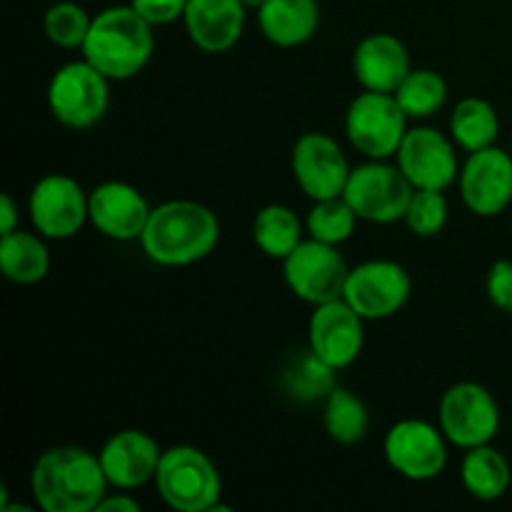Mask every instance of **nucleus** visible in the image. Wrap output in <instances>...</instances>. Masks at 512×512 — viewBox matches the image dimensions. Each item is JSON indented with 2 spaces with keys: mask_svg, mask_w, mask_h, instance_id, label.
<instances>
[{
  "mask_svg": "<svg viewBox=\"0 0 512 512\" xmlns=\"http://www.w3.org/2000/svg\"><path fill=\"white\" fill-rule=\"evenodd\" d=\"M108 485L100 455L73 445L45 450L30 473L33 498L45 512L98 510Z\"/></svg>",
  "mask_w": 512,
  "mask_h": 512,
  "instance_id": "1",
  "label": "nucleus"
},
{
  "mask_svg": "<svg viewBox=\"0 0 512 512\" xmlns=\"http://www.w3.org/2000/svg\"><path fill=\"white\" fill-rule=\"evenodd\" d=\"M220 240V223L205 205L193 200H170L150 213L140 238L153 263L180 268L208 258Z\"/></svg>",
  "mask_w": 512,
  "mask_h": 512,
  "instance_id": "2",
  "label": "nucleus"
},
{
  "mask_svg": "<svg viewBox=\"0 0 512 512\" xmlns=\"http://www.w3.org/2000/svg\"><path fill=\"white\" fill-rule=\"evenodd\" d=\"M153 48V25L133 5H118L93 18L83 55L105 78L128 80L148 65Z\"/></svg>",
  "mask_w": 512,
  "mask_h": 512,
  "instance_id": "3",
  "label": "nucleus"
},
{
  "mask_svg": "<svg viewBox=\"0 0 512 512\" xmlns=\"http://www.w3.org/2000/svg\"><path fill=\"white\" fill-rule=\"evenodd\" d=\"M155 488L173 510H228L225 505H218L220 490H223L218 468L203 450L190 448V445L163 450L158 470H155Z\"/></svg>",
  "mask_w": 512,
  "mask_h": 512,
  "instance_id": "4",
  "label": "nucleus"
},
{
  "mask_svg": "<svg viewBox=\"0 0 512 512\" xmlns=\"http://www.w3.org/2000/svg\"><path fill=\"white\" fill-rule=\"evenodd\" d=\"M413 193L415 185L405 178L400 165L393 168L383 160H373V163L350 170L343 198L360 220L385 225L405 218Z\"/></svg>",
  "mask_w": 512,
  "mask_h": 512,
  "instance_id": "5",
  "label": "nucleus"
},
{
  "mask_svg": "<svg viewBox=\"0 0 512 512\" xmlns=\"http://www.w3.org/2000/svg\"><path fill=\"white\" fill-rule=\"evenodd\" d=\"M108 80L98 68L83 63H68L55 70L48 85V105L55 120L75 130L93 128L110 105Z\"/></svg>",
  "mask_w": 512,
  "mask_h": 512,
  "instance_id": "6",
  "label": "nucleus"
},
{
  "mask_svg": "<svg viewBox=\"0 0 512 512\" xmlns=\"http://www.w3.org/2000/svg\"><path fill=\"white\" fill-rule=\"evenodd\" d=\"M405 120L408 115L393 93L368 90L350 103L345 115V133L355 150L368 155L370 160H385L398 153L408 133Z\"/></svg>",
  "mask_w": 512,
  "mask_h": 512,
  "instance_id": "7",
  "label": "nucleus"
},
{
  "mask_svg": "<svg viewBox=\"0 0 512 512\" xmlns=\"http://www.w3.org/2000/svg\"><path fill=\"white\" fill-rule=\"evenodd\" d=\"M283 273L288 288L300 300L310 305H323L343 298L350 268L335 245L310 238L303 240L283 260Z\"/></svg>",
  "mask_w": 512,
  "mask_h": 512,
  "instance_id": "8",
  "label": "nucleus"
},
{
  "mask_svg": "<svg viewBox=\"0 0 512 512\" xmlns=\"http://www.w3.org/2000/svg\"><path fill=\"white\" fill-rule=\"evenodd\" d=\"M440 430L458 448L488 445L500 430V408L488 388L458 383L440 400Z\"/></svg>",
  "mask_w": 512,
  "mask_h": 512,
  "instance_id": "9",
  "label": "nucleus"
},
{
  "mask_svg": "<svg viewBox=\"0 0 512 512\" xmlns=\"http://www.w3.org/2000/svg\"><path fill=\"white\" fill-rule=\"evenodd\" d=\"M410 275L393 260H368L350 268L343 300L363 320H383L400 313L410 298Z\"/></svg>",
  "mask_w": 512,
  "mask_h": 512,
  "instance_id": "10",
  "label": "nucleus"
},
{
  "mask_svg": "<svg viewBox=\"0 0 512 512\" xmlns=\"http://www.w3.org/2000/svg\"><path fill=\"white\" fill-rule=\"evenodd\" d=\"M30 218L43 238L65 240L80 233L85 220H90L88 195L78 180L68 175H45L35 183L28 200Z\"/></svg>",
  "mask_w": 512,
  "mask_h": 512,
  "instance_id": "11",
  "label": "nucleus"
},
{
  "mask_svg": "<svg viewBox=\"0 0 512 512\" xmlns=\"http://www.w3.org/2000/svg\"><path fill=\"white\" fill-rule=\"evenodd\" d=\"M385 458L403 478L433 480L448 465L445 435L425 420H400L385 435Z\"/></svg>",
  "mask_w": 512,
  "mask_h": 512,
  "instance_id": "12",
  "label": "nucleus"
},
{
  "mask_svg": "<svg viewBox=\"0 0 512 512\" xmlns=\"http://www.w3.org/2000/svg\"><path fill=\"white\" fill-rule=\"evenodd\" d=\"M465 205L480 218L500 215L512 203V158L503 148L475 150L460 170Z\"/></svg>",
  "mask_w": 512,
  "mask_h": 512,
  "instance_id": "13",
  "label": "nucleus"
},
{
  "mask_svg": "<svg viewBox=\"0 0 512 512\" xmlns=\"http://www.w3.org/2000/svg\"><path fill=\"white\" fill-rule=\"evenodd\" d=\"M365 320L345 303L343 298L333 303L315 305L310 318L308 343L320 360L335 370H343L360 358L365 345Z\"/></svg>",
  "mask_w": 512,
  "mask_h": 512,
  "instance_id": "14",
  "label": "nucleus"
},
{
  "mask_svg": "<svg viewBox=\"0 0 512 512\" xmlns=\"http://www.w3.org/2000/svg\"><path fill=\"white\" fill-rule=\"evenodd\" d=\"M293 175L313 200L343 195L350 178L348 158L325 133H308L293 148Z\"/></svg>",
  "mask_w": 512,
  "mask_h": 512,
  "instance_id": "15",
  "label": "nucleus"
},
{
  "mask_svg": "<svg viewBox=\"0 0 512 512\" xmlns=\"http://www.w3.org/2000/svg\"><path fill=\"white\" fill-rule=\"evenodd\" d=\"M398 165L415 188L445 190L458 178V155L440 130L413 128L398 148Z\"/></svg>",
  "mask_w": 512,
  "mask_h": 512,
  "instance_id": "16",
  "label": "nucleus"
},
{
  "mask_svg": "<svg viewBox=\"0 0 512 512\" xmlns=\"http://www.w3.org/2000/svg\"><path fill=\"white\" fill-rule=\"evenodd\" d=\"M88 203L90 223H93L105 238L120 240V243L143 238L145 225H148L150 213H153L148 200H145L133 185L118 183V180L98 185V188L88 195Z\"/></svg>",
  "mask_w": 512,
  "mask_h": 512,
  "instance_id": "17",
  "label": "nucleus"
},
{
  "mask_svg": "<svg viewBox=\"0 0 512 512\" xmlns=\"http://www.w3.org/2000/svg\"><path fill=\"white\" fill-rule=\"evenodd\" d=\"M160 448L148 433L140 430H120L100 450L105 478L113 488L133 490L155 480L160 463Z\"/></svg>",
  "mask_w": 512,
  "mask_h": 512,
  "instance_id": "18",
  "label": "nucleus"
},
{
  "mask_svg": "<svg viewBox=\"0 0 512 512\" xmlns=\"http://www.w3.org/2000/svg\"><path fill=\"white\" fill-rule=\"evenodd\" d=\"M183 20L200 50L225 53L243 35L245 5L240 0H188Z\"/></svg>",
  "mask_w": 512,
  "mask_h": 512,
  "instance_id": "19",
  "label": "nucleus"
},
{
  "mask_svg": "<svg viewBox=\"0 0 512 512\" xmlns=\"http://www.w3.org/2000/svg\"><path fill=\"white\" fill-rule=\"evenodd\" d=\"M353 70L365 90L395 93L413 68H410L408 48L395 35L375 33L360 40L355 48Z\"/></svg>",
  "mask_w": 512,
  "mask_h": 512,
  "instance_id": "20",
  "label": "nucleus"
},
{
  "mask_svg": "<svg viewBox=\"0 0 512 512\" xmlns=\"http://www.w3.org/2000/svg\"><path fill=\"white\" fill-rule=\"evenodd\" d=\"M258 23L265 38L278 48L303 45L320 25L318 0H268L258 10Z\"/></svg>",
  "mask_w": 512,
  "mask_h": 512,
  "instance_id": "21",
  "label": "nucleus"
},
{
  "mask_svg": "<svg viewBox=\"0 0 512 512\" xmlns=\"http://www.w3.org/2000/svg\"><path fill=\"white\" fill-rule=\"evenodd\" d=\"M463 485L473 498L483 503L500 500L510 488V463L500 450L488 445L470 448L463 458Z\"/></svg>",
  "mask_w": 512,
  "mask_h": 512,
  "instance_id": "22",
  "label": "nucleus"
},
{
  "mask_svg": "<svg viewBox=\"0 0 512 512\" xmlns=\"http://www.w3.org/2000/svg\"><path fill=\"white\" fill-rule=\"evenodd\" d=\"M0 268H3L5 278L13 283H40L50 270L48 248L38 235L13 230L0 240Z\"/></svg>",
  "mask_w": 512,
  "mask_h": 512,
  "instance_id": "23",
  "label": "nucleus"
},
{
  "mask_svg": "<svg viewBox=\"0 0 512 512\" xmlns=\"http://www.w3.org/2000/svg\"><path fill=\"white\" fill-rule=\"evenodd\" d=\"M335 373L338 370L330 368L325 360H320L308 348L288 360L283 370V388L298 403H318V400H325L338 388L335 385Z\"/></svg>",
  "mask_w": 512,
  "mask_h": 512,
  "instance_id": "24",
  "label": "nucleus"
},
{
  "mask_svg": "<svg viewBox=\"0 0 512 512\" xmlns=\"http://www.w3.org/2000/svg\"><path fill=\"white\" fill-rule=\"evenodd\" d=\"M453 140L468 153L495 145L500 133V120L493 105L483 98H463L450 118Z\"/></svg>",
  "mask_w": 512,
  "mask_h": 512,
  "instance_id": "25",
  "label": "nucleus"
},
{
  "mask_svg": "<svg viewBox=\"0 0 512 512\" xmlns=\"http://www.w3.org/2000/svg\"><path fill=\"white\" fill-rule=\"evenodd\" d=\"M253 240L265 255L285 260L303 243V225L285 205H268L255 215Z\"/></svg>",
  "mask_w": 512,
  "mask_h": 512,
  "instance_id": "26",
  "label": "nucleus"
},
{
  "mask_svg": "<svg viewBox=\"0 0 512 512\" xmlns=\"http://www.w3.org/2000/svg\"><path fill=\"white\" fill-rule=\"evenodd\" d=\"M325 430L330 438L340 445H355L368 435L370 428V413L368 405L345 388H335L333 393L325 398V413H323Z\"/></svg>",
  "mask_w": 512,
  "mask_h": 512,
  "instance_id": "27",
  "label": "nucleus"
},
{
  "mask_svg": "<svg viewBox=\"0 0 512 512\" xmlns=\"http://www.w3.org/2000/svg\"><path fill=\"white\" fill-rule=\"evenodd\" d=\"M393 95L408 118H430L448 100V83L435 70H410Z\"/></svg>",
  "mask_w": 512,
  "mask_h": 512,
  "instance_id": "28",
  "label": "nucleus"
},
{
  "mask_svg": "<svg viewBox=\"0 0 512 512\" xmlns=\"http://www.w3.org/2000/svg\"><path fill=\"white\" fill-rule=\"evenodd\" d=\"M355 223H358V215L350 208L348 200L343 195H335V198L315 200L305 225H308L310 238L328 245H340L353 235Z\"/></svg>",
  "mask_w": 512,
  "mask_h": 512,
  "instance_id": "29",
  "label": "nucleus"
},
{
  "mask_svg": "<svg viewBox=\"0 0 512 512\" xmlns=\"http://www.w3.org/2000/svg\"><path fill=\"white\" fill-rule=\"evenodd\" d=\"M90 25H93V18H88L80 5L68 3V0H55L43 18V30L50 43L68 50L83 48Z\"/></svg>",
  "mask_w": 512,
  "mask_h": 512,
  "instance_id": "30",
  "label": "nucleus"
},
{
  "mask_svg": "<svg viewBox=\"0 0 512 512\" xmlns=\"http://www.w3.org/2000/svg\"><path fill=\"white\" fill-rule=\"evenodd\" d=\"M403 220L418 238L438 235L448 223V200H445L443 190L415 188Z\"/></svg>",
  "mask_w": 512,
  "mask_h": 512,
  "instance_id": "31",
  "label": "nucleus"
},
{
  "mask_svg": "<svg viewBox=\"0 0 512 512\" xmlns=\"http://www.w3.org/2000/svg\"><path fill=\"white\" fill-rule=\"evenodd\" d=\"M130 5L150 25H168L183 18L188 0H130Z\"/></svg>",
  "mask_w": 512,
  "mask_h": 512,
  "instance_id": "32",
  "label": "nucleus"
},
{
  "mask_svg": "<svg viewBox=\"0 0 512 512\" xmlns=\"http://www.w3.org/2000/svg\"><path fill=\"white\" fill-rule=\"evenodd\" d=\"M488 298L503 313H512V263L498 260L488 273Z\"/></svg>",
  "mask_w": 512,
  "mask_h": 512,
  "instance_id": "33",
  "label": "nucleus"
},
{
  "mask_svg": "<svg viewBox=\"0 0 512 512\" xmlns=\"http://www.w3.org/2000/svg\"><path fill=\"white\" fill-rule=\"evenodd\" d=\"M15 225H18V208H15L13 198L8 193H3L0 195V233H13Z\"/></svg>",
  "mask_w": 512,
  "mask_h": 512,
  "instance_id": "34",
  "label": "nucleus"
},
{
  "mask_svg": "<svg viewBox=\"0 0 512 512\" xmlns=\"http://www.w3.org/2000/svg\"><path fill=\"white\" fill-rule=\"evenodd\" d=\"M100 512H108V510H125V512H138L140 503H135L133 498L128 495H105L98 505Z\"/></svg>",
  "mask_w": 512,
  "mask_h": 512,
  "instance_id": "35",
  "label": "nucleus"
},
{
  "mask_svg": "<svg viewBox=\"0 0 512 512\" xmlns=\"http://www.w3.org/2000/svg\"><path fill=\"white\" fill-rule=\"evenodd\" d=\"M240 3H243L245 8H255V10H260V8H263L265 3H268V0H240Z\"/></svg>",
  "mask_w": 512,
  "mask_h": 512,
  "instance_id": "36",
  "label": "nucleus"
}]
</instances>
